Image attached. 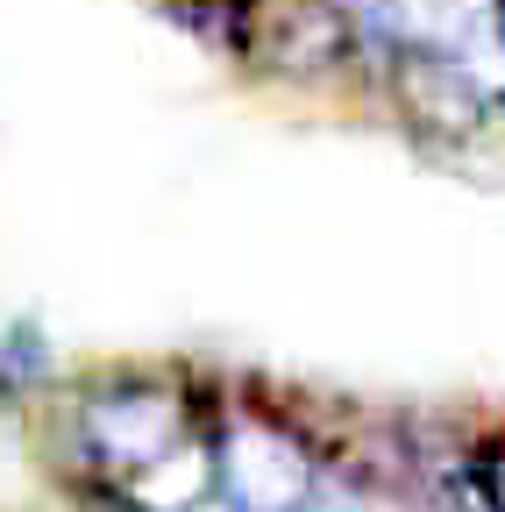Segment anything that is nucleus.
Masks as SVG:
<instances>
[{
  "mask_svg": "<svg viewBox=\"0 0 505 512\" xmlns=\"http://www.w3.org/2000/svg\"><path fill=\"white\" fill-rule=\"evenodd\" d=\"M171 512H235L221 491H207V498H193V505H171Z\"/></svg>",
  "mask_w": 505,
  "mask_h": 512,
  "instance_id": "obj_8",
  "label": "nucleus"
},
{
  "mask_svg": "<svg viewBox=\"0 0 505 512\" xmlns=\"http://www.w3.org/2000/svg\"><path fill=\"white\" fill-rule=\"evenodd\" d=\"M200 420H207V399L185 377H171V370H107V377H86L72 392V406H65L72 470L100 498H121L178 434H193Z\"/></svg>",
  "mask_w": 505,
  "mask_h": 512,
  "instance_id": "obj_1",
  "label": "nucleus"
},
{
  "mask_svg": "<svg viewBox=\"0 0 505 512\" xmlns=\"http://www.w3.org/2000/svg\"><path fill=\"white\" fill-rule=\"evenodd\" d=\"M207 434H214V491L235 512H306V498L321 491L328 456L292 413L278 406H207Z\"/></svg>",
  "mask_w": 505,
  "mask_h": 512,
  "instance_id": "obj_3",
  "label": "nucleus"
},
{
  "mask_svg": "<svg viewBox=\"0 0 505 512\" xmlns=\"http://www.w3.org/2000/svg\"><path fill=\"white\" fill-rule=\"evenodd\" d=\"M463 477H470V498H477V512H505V420L470 448V463H463Z\"/></svg>",
  "mask_w": 505,
  "mask_h": 512,
  "instance_id": "obj_6",
  "label": "nucleus"
},
{
  "mask_svg": "<svg viewBox=\"0 0 505 512\" xmlns=\"http://www.w3.org/2000/svg\"><path fill=\"white\" fill-rule=\"evenodd\" d=\"M207 491H214V434H207V420H200L193 434H178L114 505H129V512H171V505H193V498H207Z\"/></svg>",
  "mask_w": 505,
  "mask_h": 512,
  "instance_id": "obj_5",
  "label": "nucleus"
},
{
  "mask_svg": "<svg viewBox=\"0 0 505 512\" xmlns=\"http://www.w3.org/2000/svg\"><path fill=\"white\" fill-rule=\"evenodd\" d=\"M377 72H385V93H392V107H399V121L413 128L420 143H434V150H463V143H477L484 128L505 114L470 72H456L449 57H434V50H413V43H377Z\"/></svg>",
  "mask_w": 505,
  "mask_h": 512,
  "instance_id": "obj_4",
  "label": "nucleus"
},
{
  "mask_svg": "<svg viewBox=\"0 0 505 512\" xmlns=\"http://www.w3.org/2000/svg\"><path fill=\"white\" fill-rule=\"evenodd\" d=\"M214 36L242 72L278 86H328L370 57L356 0H228Z\"/></svg>",
  "mask_w": 505,
  "mask_h": 512,
  "instance_id": "obj_2",
  "label": "nucleus"
},
{
  "mask_svg": "<svg viewBox=\"0 0 505 512\" xmlns=\"http://www.w3.org/2000/svg\"><path fill=\"white\" fill-rule=\"evenodd\" d=\"M171 15H185V22H200V29H221V15H228V0H171Z\"/></svg>",
  "mask_w": 505,
  "mask_h": 512,
  "instance_id": "obj_7",
  "label": "nucleus"
}]
</instances>
